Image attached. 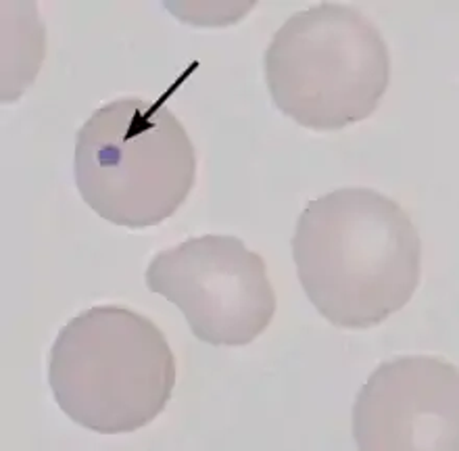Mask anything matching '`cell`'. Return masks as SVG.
<instances>
[{
  "instance_id": "obj_1",
  "label": "cell",
  "mask_w": 459,
  "mask_h": 451,
  "mask_svg": "<svg viewBox=\"0 0 459 451\" xmlns=\"http://www.w3.org/2000/svg\"><path fill=\"white\" fill-rule=\"evenodd\" d=\"M299 282L336 328L380 326L411 301L422 278V239L405 209L372 188L309 201L292 237Z\"/></svg>"
},
{
  "instance_id": "obj_2",
  "label": "cell",
  "mask_w": 459,
  "mask_h": 451,
  "mask_svg": "<svg viewBox=\"0 0 459 451\" xmlns=\"http://www.w3.org/2000/svg\"><path fill=\"white\" fill-rule=\"evenodd\" d=\"M48 385L78 427L100 435L134 433L168 408L176 358L151 317L124 305H97L56 334Z\"/></svg>"
},
{
  "instance_id": "obj_3",
  "label": "cell",
  "mask_w": 459,
  "mask_h": 451,
  "mask_svg": "<svg viewBox=\"0 0 459 451\" xmlns=\"http://www.w3.org/2000/svg\"><path fill=\"white\" fill-rule=\"evenodd\" d=\"M74 176L88 207L113 226L144 230L171 218L196 180V151L163 99H115L75 136Z\"/></svg>"
},
{
  "instance_id": "obj_4",
  "label": "cell",
  "mask_w": 459,
  "mask_h": 451,
  "mask_svg": "<svg viewBox=\"0 0 459 451\" xmlns=\"http://www.w3.org/2000/svg\"><path fill=\"white\" fill-rule=\"evenodd\" d=\"M264 65L273 105L316 132L368 119L391 82L380 30L361 11L339 3H320L286 19Z\"/></svg>"
},
{
  "instance_id": "obj_5",
  "label": "cell",
  "mask_w": 459,
  "mask_h": 451,
  "mask_svg": "<svg viewBox=\"0 0 459 451\" xmlns=\"http://www.w3.org/2000/svg\"><path fill=\"white\" fill-rule=\"evenodd\" d=\"M144 281L182 311L196 339L215 347L251 345L276 314L264 257L236 237H190L159 251Z\"/></svg>"
},
{
  "instance_id": "obj_6",
  "label": "cell",
  "mask_w": 459,
  "mask_h": 451,
  "mask_svg": "<svg viewBox=\"0 0 459 451\" xmlns=\"http://www.w3.org/2000/svg\"><path fill=\"white\" fill-rule=\"evenodd\" d=\"M359 451H455L457 366L432 355H401L369 374L353 403Z\"/></svg>"
}]
</instances>
